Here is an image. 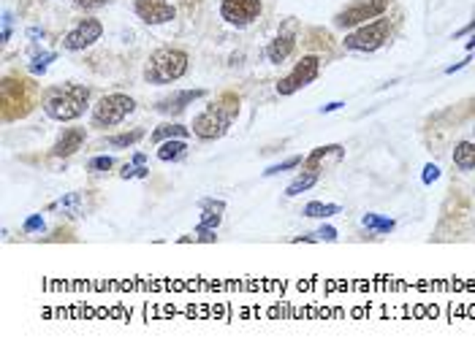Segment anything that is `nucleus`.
Masks as SVG:
<instances>
[{
	"instance_id": "f257e3e1",
	"label": "nucleus",
	"mask_w": 475,
	"mask_h": 352,
	"mask_svg": "<svg viewBox=\"0 0 475 352\" xmlns=\"http://www.w3.org/2000/svg\"><path fill=\"white\" fill-rule=\"evenodd\" d=\"M236 114H239V95L223 92L215 103H209V106L193 119L190 131L196 133L201 141L223 138L228 133V128H231V122L236 119Z\"/></svg>"
},
{
	"instance_id": "f03ea898",
	"label": "nucleus",
	"mask_w": 475,
	"mask_h": 352,
	"mask_svg": "<svg viewBox=\"0 0 475 352\" xmlns=\"http://www.w3.org/2000/svg\"><path fill=\"white\" fill-rule=\"evenodd\" d=\"M90 106V87L85 85H63L46 92L44 114L55 122H73Z\"/></svg>"
},
{
	"instance_id": "7ed1b4c3",
	"label": "nucleus",
	"mask_w": 475,
	"mask_h": 352,
	"mask_svg": "<svg viewBox=\"0 0 475 352\" xmlns=\"http://www.w3.org/2000/svg\"><path fill=\"white\" fill-rule=\"evenodd\" d=\"M187 52L174 49V46H160L155 49L150 57H147V66H144V79L150 85H171V82H180L182 76L187 73Z\"/></svg>"
},
{
	"instance_id": "20e7f679",
	"label": "nucleus",
	"mask_w": 475,
	"mask_h": 352,
	"mask_svg": "<svg viewBox=\"0 0 475 352\" xmlns=\"http://www.w3.org/2000/svg\"><path fill=\"white\" fill-rule=\"evenodd\" d=\"M134 109H136V101L131 98V95H122V92L104 95V98L92 106L90 125L92 128H98V131H104V128H114V125H120L128 114H134Z\"/></svg>"
},
{
	"instance_id": "39448f33",
	"label": "nucleus",
	"mask_w": 475,
	"mask_h": 352,
	"mask_svg": "<svg viewBox=\"0 0 475 352\" xmlns=\"http://www.w3.org/2000/svg\"><path fill=\"white\" fill-rule=\"evenodd\" d=\"M388 33H391V22L385 17H378L372 22L359 24L353 27L348 36H345V49L348 52H375L388 41Z\"/></svg>"
},
{
	"instance_id": "423d86ee",
	"label": "nucleus",
	"mask_w": 475,
	"mask_h": 352,
	"mask_svg": "<svg viewBox=\"0 0 475 352\" xmlns=\"http://www.w3.org/2000/svg\"><path fill=\"white\" fill-rule=\"evenodd\" d=\"M385 8H388V0H356L350 6H345L334 17V27L339 30H353L359 24H367L369 20H378L383 17Z\"/></svg>"
},
{
	"instance_id": "0eeeda50",
	"label": "nucleus",
	"mask_w": 475,
	"mask_h": 352,
	"mask_svg": "<svg viewBox=\"0 0 475 352\" xmlns=\"http://www.w3.org/2000/svg\"><path fill=\"white\" fill-rule=\"evenodd\" d=\"M320 73V57L318 54H304L294 68L291 73H285L280 82H277V95H294L302 87L313 85Z\"/></svg>"
},
{
	"instance_id": "6e6552de",
	"label": "nucleus",
	"mask_w": 475,
	"mask_h": 352,
	"mask_svg": "<svg viewBox=\"0 0 475 352\" xmlns=\"http://www.w3.org/2000/svg\"><path fill=\"white\" fill-rule=\"evenodd\" d=\"M101 36H104V24H101V20L85 17V20L76 22L73 30H68L66 36H63V49H66V52L90 49L95 41H101Z\"/></svg>"
},
{
	"instance_id": "1a4fd4ad",
	"label": "nucleus",
	"mask_w": 475,
	"mask_h": 352,
	"mask_svg": "<svg viewBox=\"0 0 475 352\" xmlns=\"http://www.w3.org/2000/svg\"><path fill=\"white\" fill-rule=\"evenodd\" d=\"M261 0H220V17L234 27H248L261 17Z\"/></svg>"
},
{
	"instance_id": "9d476101",
	"label": "nucleus",
	"mask_w": 475,
	"mask_h": 352,
	"mask_svg": "<svg viewBox=\"0 0 475 352\" xmlns=\"http://www.w3.org/2000/svg\"><path fill=\"white\" fill-rule=\"evenodd\" d=\"M136 17L144 24H166L177 17L169 0H134Z\"/></svg>"
},
{
	"instance_id": "9b49d317",
	"label": "nucleus",
	"mask_w": 475,
	"mask_h": 352,
	"mask_svg": "<svg viewBox=\"0 0 475 352\" xmlns=\"http://www.w3.org/2000/svg\"><path fill=\"white\" fill-rule=\"evenodd\" d=\"M204 95H206L204 89H180V92H171L169 98L158 101V103H155V111H160V114H182L193 101H199Z\"/></svg>"
},
{
	"instance_id": "f8f14e48",
	"label": "nucleus",
	"mask_w": 475,
	"mask_h": 352,
	"mask_svg": "<svg viewBox=\"0 0 475 352\" xmlns=\"http://www.w3.org/2000/svg\"><path fill=\"white\" fill-rule=\"evenodd\" d=\"M85 138H87L85 128H66V131L60 133V138L55 141L52 154H55V157H71L73 152H79V149H82Z\"/></svg>"
},
{
	"instance_id": "ddd939ff",
	"label": "nucleus",
	"mask_w": 475,
	"mask_h": 352,
	"mask_svg": "<svg viewBox=\"0 0 475 352\" xmlns=\"http://www.w3.org/2000/svg\"><path fill=\"white\" fill-rule=\"evenodd\" d=\"M14 103H20L22 111H30V98H27V87L24 82H14V79H6L3 82V117H8V111Z\"/></svg>"
},
{
	"instance_id": "4468645a",
	"label": "nucleus",
	"mask_w": 475,
	"mask_h": 352,
	"mask_svg": "<svg viewBox=\"0 0 475 352\" xmlns=\"http://www.w3.org/2000/svg\"><path fill=\"white\" fill-rule=\"evenodd\" d=\"M296 49V38L291 33H280V36H274L267 46V60H269L271 66H280V63H285L291 54H294Z\"/></svg>"
},
{
	"instance_id": "2eb2a0df",
	"label": "nucleus",
	"mask_w": 475,
	"mask_h": 352,
	"mask_svg": "<svg viewBox=\"0 0 475 352\" xmlns=\"http://www.w3.org/2000/svg\"><path fill=\"white\" fill-rule=\"evenodd\" d=\"M223 209H226V200H215V198H204L201 200V220L196 225V230H215L220 220H223Z\"/></svg>"
},
{
	"instance_id": "dca6fc26",
	"label": "nucleus",
	"mask_w": 475,
	"mask_h": 352,
	"mask_svg": "<svg viewBox=\"0 0 475 352\" xmlns=\"http://www.w3.org/2000/svg\"><path fill=\"white\" fill-rule=\"evenodd\" d=\"M453 166L459 171H473L475 168V141H459L453 147Z\"/></svg>"
},
{
	"instance_id": "f3484780",
	"label": "nucleus",
	"mask_w": 475,
	"mask_h": 352,
	"mask_svg": "<svg viewBox=\"0 0 475 352\" xmlns=\"http://www.w3.org/2000/svg\"><path fill=\"white\" fill-rule=\"evenodd\" d=\"M318 176H320L318 174V168H304V171H302V174L296 176L294 182L285 187V196H288V198H296V196L307 193V190H310V187L318 182Z\"/></svg>"
},
{
	"instance_id": "a211bd4d",
	"label": "nucleus",
	"mask_w": 475,
	"mask_h": 352,
	"mask_svg": "<svg viewBox=\"0 0 475 352\" xmlns=\"http://www.w3.org/2000/svg\"><path fill=\"white\" fill-rule=\"evenodd\" d=\"M185 152H187V138H169V141L158 144V160L163 163H174Z\"/></svg>"
},
{
	"instance_id": "6ab92c4d",
	"label": "nucleus",
	"mask_w": 475,
	"mask_h": 352,
	"mask_svg": "<svg viewBox=\"0 0 475 352\" xmlns=\"http://www.w3.org/2000/svg\"><path fill=\"white\" fill-rule=\"evenodd\" d=\"M339 212H342V209H339L337 203H320V200H313V203H307V206L302 209V214H304V217H313V220H326V217H334Z\"/></svg>"
},
{
	"instance_id": "aec40b11",
	"label": "nucleus",
	"mask_w": 475,
	"mask_h": 352,
	"mask_svg": "<svg viewBox=\"0 0 475 352\" xmlns=\"http://www.w3.org/2000/svg\"><path fill=\"white\" fill-rule=\"evenodd\" d=\"M190 128H185V125H171V122H166V125H158L155 133H153V141L155 144H163V141H169V138H187L190 135Z\"/></svg>"
},
{
	"instance_id": "412c9836",
	"label": "nucleus",
	"mask_w": 475,
	"mask_h": 352,
	"mask_svg": "<svg viewBox=\"0 0 475 352\" xmlns=\"http://www.w3.org/2000/svg\"><path fill=\"white\" fill-rule=\"evenodd\" d=\"M141 138H144V131H141V128H136V131L120 133V135H109V138H106V144L114 147V149H125V147H134L136 141H141Z\"/></svg>"
},
{
	"instance_id": "4be33fe9",
	"label": "nucleus",
	"mask_w": 475,
	"mask_h": 352,
	"mask_svg": "<svg viewBox=\"0 0 475 352\" xmlns=\"http://www.w3.org/2000/svg\"><path fill=\"white\" fill-rule=\"evenodd\" d=\"M362 225L367 230H372V233H391L394 230V220L381 217V214H364Z\"/></svg>"
},
{
	"instance_id": "5701e85b",
	"label": "nucleus",
	"mask_w": 475,
	"mask_h": 352,
	"mask_svg": "<svg viewBox=\"0 0 475 352\" xmlns=\"http://www.w3.org/2000/svg\"><path fill=\"white\" fill-rule=\"evenodd\" d=\"M342 152H345V149H342L339 144H326V147H318V149H313V154H307L302 166H307V168H318V163H320L326 154H342Z\"/></svg>"
},
{
	"instance_id": "b1692460",
	"label": "nucleus",
	"mask_w": 475,
	"mask_h": 352,
	"mask_svg": "<svg viewBox=\"0 0 475 352\" xmlns=\"http://www.w3.org/2000/svg\"><path fill=\"white\" fill-rule=\"evenodd\" d=\"M52 209H63L68 217H79L82 214V198H79V193H68L66 198L52 203Z\"/></svg>"
},
{
	"instance_id": "393cba45",
	"label": "nucleus",
	"mask_w": 475,
	"mask_h": 352,
	"mask_svg": "<svg viewBox=\"0 0 475 352\" xmlns=\"http://www.w3.org/2000/svg\"><path fill=\"white\" fill-rule=\"evenodd\" d=\"M114 168V157L109 154H98V157H92L90 163H87V171L92 174H106V171H112Z\"/></svg>"
},
{
	"instance_id": "a878e982",
	"label": "nucleus",
	"mask_w": 475,
	"mask_h": 352,
	"mask_svg": "<svg viewBox=\"0 0 475 352\" xmlns=\"http://www.w3.org/2000/svg\"><path fill=\"white\" fill-rule=\"evenodd\" d=\"M302 163H304V157L294 154V157H288V160H283V163H277V166H269V168L264 171V176H277V174H283V171H291V168L302 166Z\"/></svg>"
},
{
	"instance_id": "bb28decb",
	"label": "nucleus",
	"mask_w": 475,
	"mask_h": 352,
	"mask_svg": "<svg viewBox=\"0 0 475 352\" xmlns=\"http://www.w3.org/2000/svg\"><path fill=\"white\" fill-rule=\"evenodd\" d=\"M55 52H44V54H36L33 57V63H30V71L33 73H46V68H49V63H55Z\"/></svg>"
},
{
	"instance_id": "cd10ccee",
	"label": "nucleus",
	"mask_w": 475,
	"mask_h": 352,
	"mask_svg": "<svg viewBox=\"0 0 475 352\" xmlns=\"http://www.w3.org/2000/svg\"><path fill=\"white\" fill-rule=\"evenodd\" d=\"M24 233H38V230H44V217L41 214H30L22 225Z\"/></svg>"
},
{
	"instance_id": "c85d7f7f",
	"label": "nucleus",
	"mask_w": 475,
	"mask_h": 352,
	"mask_svg": "<svg viewBox=\"0 0 475 352\" xmlns=\"http://www.w3.org/2000/svg\"><path fill=\"white\" fill-rule=\"evenodd\" d=\"M147 174H150V168H147V166H125V168L120 171V176H122V179H134V176L144 179Z\"/></svg>"
},
{
	"instance_id": "c756f323",
	"label": "nucleus",
	"mask_w": 475,
	"mask_h": 352,
	"mask_svg": "<svg viewBox=\"0 0 475 352\" xmlns=\"http://www.w3.org/2000/svg\"><path fill=\"white\" fill-rule=\"evenodd\" d=\"M11 24H14V14L3 11V30H0V44H6L11 38Z\"/></svg>"
},
{
	"instance_id": "7c9ffc66",
	"label": "nucleus",
	"mask_w": 475,
	"mask_h": 352,
	"mask_svg": "<svg viewBox=\"0 0 475 352\" xmlns=\"http://www.w3.org/2000/svg\"><path fill=\"white\" fill-rule=\"evenodd\" d=\"M421 179H424V184L437 182V179H440V168H437L434 163H427V166H424V174H421Z\"/></svg>"
},
{
	"instance_id": "2f4dec72",
	"label": "nucleus",
	"mask_w": 475,
	"mask_h": 352,
	"mask_svg": "<svg viewBox=\"0 0 475 352\" xmlns=\"http://www.w3.org/2000/svg\"><path fill=\"white\" fill-rule=\"evenodd\" d=\"M109 0H73V6L76 8H85V11H95V8H101V6H106Z\"/></svg>"
},
{
	"instance_id": "473e14b6",
	"label": "nucleus",
	"mask_w": 475,
	"mask_h": 352,
	"mask_svg": "<svg viewBox=\"0 0 475 352\" xmlns=\"http://www.w3.org/2000/svg\"><path fill=\"white\" fill-rule=\"evenodd\" d=\"M318 236H320V242H337V228H332V225H320Z\"/></svg>"
},
{
	"instance_id": "72a5a7b5",
	"label": "nucleus",
	"mask_w": 475,
	"mask_h": 352,
	"mask_svg": "<svg viewBox=\"0 0 475 352\" xmlns=\"http://www.w3.org/2000/svg\"><path fill=\"white\" fill-rule=\"evenodd\" d=\"M345 106V103H339V101H332V103H326V106H320V114H332V111H339Z\"/></svg>"
},
{
	"instance_id": "f704fd0d",
	"label": "nucleus",
	"mask_w": 475,
	"mask_h": 352,
	"mask_svg": "<svg viewBox=\"0 0 475 352\" xmlns=\"http://www.w3.org/2000/svg\"><path fill=\"white\" fill-rule=\"evenodd\" d=\"M473 30H475V17H473V22H467L462 30H456V33H453V38H462V36H467V33H473Z\"/></svg>"
},
{
	"instance_id": "c9c22d12",
	"label": "nucleus",
	"mask_w": 475,
	"mask_h": 352,
	"mask_svg": "<svg viewBox=\"0 0 475 352\" xmlns=\"http://www.w3.org/2000/svg\"><path fill=\"white\" fill-rule=\"evenodd\" d=\"M27 36H30L33 41H38V38H44V30H41V27H30V30H27Z\"/></svg>"
},
{
	"instance_id": "e433bc0d",
	"label": "nucleus",
	"mask_w": 475,
	"mask_h": 352,
	"mask_svg": "<svg viewBox=\"0 0 475 352\" xmlns=\"http://www.w3.org/2000/svg\"><path fill=\"white\" fill-rule=\"evenodd\" d=\"M470 60H462V63H456V66H451V68H446V73H456V71H462V68L467 66Z\"/></svg>"
},
{
	"instance_id": "4c0bfd02",
	"label": "nucleus",
	"mask_w": 475,
	"mask_h": 352,
	"mask_svg": "<svg viewBox=\"0 0 475 352\" xmlns=\"http://www.w3.org/2000/svg\"><path fill=\"white\" fill-rule=\"evenodd\" d=\"M134 166H147V157H144L141 152H136L134 154Z\"/></svg>"
},
{
	"instance_id": "58836bf2",
	"label": "nucleus",
	"mask_w": 475,
	"mask_h": 352,
	"mask_svg": "<svg viewBox=\"0 0 475 352\" xmlns=\"http://www.w3.org/2000/svg\"><path fill=\"white\" fill-rule=\"evenodd\" d=\"M467 49H475V36L470 38V41H467Z\"/></svg>"
},
{
	"instance_id": "ea45409f",
	"label": "nucleus",
	"mask_w": 475,
	"mask_h": 352,
	"mask_svg": "<svg viewBox=\"0 0 475 352\" xmlns=\"http://www.w3.org/2000/svg\"><path fill=\"white\" fill-rule=\"evenodd\" d=\"M473 131H475V128H473Z\"/></svg>"
}]
</instances>
